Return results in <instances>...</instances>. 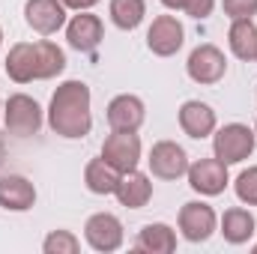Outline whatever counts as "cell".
<instances>
[{
  "mask_svg": "<svg viewBox=\"0 0 257 254\" xmlns=\"http://www.w3.org/2000/svg\"><path fill=\"white\" fill-rule=\"evenodd\" d=\"M48 126L60 138H84L93 129L90 114V87L84 81H63L48 105Z\"/></svg>",
  "mask_w": 257,
  "mask_h": 254,
  "instance_id": "1",
  "label": "cell"
},
{
  "mask_svg": "<svg viewBox=\"0 0 257 254\" xmlns=\"http://www.w3.org/2000/svg\"><path fill=\"white\" fill-rule=\"evenodd\" d=\"M257 135L254 129L242 126V123H227L218 132H212V156L224 165H239L254 153Z\"/></svg>",
  "mask_w": 257,
  "mask_h": 254,
  "instance_id": "2",
  "label": "cell"
},
{
  "mask_svg": "<svg viewBox=\"0 0 257 254\" xmlns=\"http://www.w3.org/2000/svg\"><path fill=\"white\" fill-rule=\"evenodd\" d=\"M3 126L9 135L18 138H30L42 129V108L36 99H30L27 93H15L6 99L3 105Z\"/></svg>",
  "mask_w": 257,
  "mask_h": 254,
  "instance_id": "3",
  "label": "cell"
},
{
  "mask_svg": "<svg viewBox=\"0 0 257 254\" xmlns=\"http://www.w3.org/2000/svg\"><path fill=\"white\" fill-rule=\"evenodd\" d=\"M177 224H180L183 239H189V242H206V239L215 233V227H218V215H215V209H212L209 203H203V200H189V203L180 206Z\"/></svg>",
  "mask_w": 257,
  "mask_h": 254,
  "instance_id": "4",
  "label": "cell"
},
{
  "mask_svg": "<svg viewBox=\"0 0 257 254\" xmlns=\"http://www.w3.org/2000/svg\"><path fill=\"white\" fill-rule=\"evenodd\" d=\"M102 159L120 174L135 171L138 162H141V138H138V132H114L111 129V135L102 144Z\"/></svg>",
  "mask_w": 257,
  "mask_h": 254,
  "instance_id": "5",
  "label": "cell"
},
{
  "mask_svg": "<svg viewBox=\"0 0 257 254\" xmlns=\"http://www.w3.org/2000/svg\"><path fill=\"white\" fill-rule=\"evenodd\" d=\"M84 239L93 251L111 254L123 245V221L111 212H96L84 224Z\"/></svg>",
  "mask_w": 257,
  "mask_h": 254,
  "instance_id": "6",
  "label": "cell"
},
{
  "mask_svg": "<svg viewBox=\"0 0 257 254\" xmlns=\"http://www.w3.org/2000/svg\"><path fill=\"white\" fill-rule=\"evenodd\" d=\"M186 72L194 84H203V87H212L224 78L227 72V57L221 48L215 45H197L192 54H189V63H186Z\"/></svg>",
  "mask_w": 257,
  "mask_h": 254,
  "instance_id": "7",
  "label": "cell"
},
{
  "mask_svg": "<svg viewBox=\"0 0 257 254\" xmlns=\"http://www.w3.org/2000/svg\"><path fill=\"white\" fill-rule=\"evenodd\" d=\"M150 171L156 180H180L189 174V153L177 141H159L150 150Z\"/></svg>",
  "mask_w": 257,
  "mask_h": 254,
  "instance_id": "8",
  "label": "cell"
},
{
  "mask_svg": "<svg viewBox=\"0 0 257 254\" xmlns=\"http://www.w3.org/2000/svg\"><path fill=\"white\" fill-rule=\"evenodd\" d=\"M186 42V30L177 21V15H159L153 18L150 30H147V48L156 57H174Z\"/></svg>",
  "mask_w": 257,
  "mask_h": 254,
  "instance_id": "9",
  "label": "cell"
},
{
  "mask_svg": "<svg viewBox=\"0 0 257 254\" xmlns=\"http://www.w3.org/2000/svg\"><path fill=\"white\" fill-rule=\"evenodd\" d=\"M189 186L192 191L197 194H203V197H215V194H221V191L227 189V183H230V177H227V165L224 162H218L215 156L212 159H197L194 165H189Z\"/></svg>",
  "mask_w": 257,
  "mask_h": 254,
  "instance_id": "10",
  "label": "cell"
},
{
  "mask_svg": "<svg viewBox=\"0 0 257 254\" xmlns=\"http://www.w3.org/2000/svg\"><path fill=\"white\" fill-rule=\"evenodd\" d=\"M66 39H69V45H72L75 51L90 54V51H96L99 42L105 39V24H102L99 15H93L90 9H84V12H78V15L66 24Z\"/></svg>",
  "mask_w": 257,
  "mask_h": 254,
  "instance_id": "11",
  "label": "cell"
},
{
  "mask_svg": "<svg viewBox=\"0 0 257 254\" xmlns=\"http://www.w3.org/2000/svg\"><path fill=\"white\" fill-rule=\"evenodd\" d=\"M24 21L39 36H51L66 24L63 0H27L24 3Z\"/></svg>",
  "mask_w": 257,
  "mask_h": 254,
  "instance_id": "12",
  "label": "cell"
},
{
  "mask_svg": "<svg viewBox=\"0 0 257 254\" xmlns=\"http://www.w3.org/2000/svg\"><path fill=\"white\" fill-rule=\"evenodd\" d=\"M147 120V108L138 96L120 93L108 102V126L114 132H138Z\"/></svg>",
  "mask_w": 257,
  "mask_h": 254,
  "instance_id": "13",
  "label": "cell"
},
{
  "mask_svg": "<svg viewBox=\"0 0 257 254\" xmlns=\"http://www.w3.org/2000/svg\"><path fill=\"white\" fill-rule=\"evenodd\" d=\"M177 120H180V129H183L189 138H194V141L209 138V135L215 132V111H212L206 102H200V99L183 102Z\"/></svg>",
  "mask_w": 257,
  "mask_h": 254,
  "instance_id": "14",
  "label": "cell"
},
{
  "mask_svg": "<svg viewBox=\"0 0 257 254\" xmlns=\"http://www.w3.org/2000/svg\"><path fill=\"white\" fill-rule=\"evenodd\" d=\"M36 203V189L27 177L21 174H6L0 177V206L9 212H27Z\"/></svg>",
  "mask_w": 257,
  "mask_h": 254,
  "instance_id": "15",
  "label": "cell"
},
{
  "mask_svg": "<svg viewBox=\"0 0 257 254\" xmlns=\"http://www.w3.org/2000/svg\"><path fill=\"white\" fill-rule=\"evenodd\" d=\"M6 75L15 84H30L39 81V69H36V45L33 42H15L6 54Z\"/></svg>",
  "mask_w": 257,
  "mask_h": 254,
  "instance_id": "16",
  "label": "cell"
},
{
  "mask_svg": "<svg viewBox=\"0 0 257 254\" xmlns=\"http://www.w3.org/2000/svg\"><path fill=\"white\" fill-rule=\"evenodd\" d=\"M114 194H117L120 206H126V209H141V206H147L150 197H153V183H150L147 174H141V171L135 168V171H128V174L120 177V186H117Z\"/></svg>",
  "mask_w": 257,
  "mask_h": 254,
  "instance_id": "17",
  "label": "cell"
},
{
  "mask_svg": "<svg viewBox=\"0 0 257 254\" xmlns=\"http://www.w3.org/2000/svg\"><path fill=\"white\" fill-rule=\"evenodd\" d=\"M254 230H257L254 215H251L248 209H242V206H230V209L221 215V236H224V242H230V245H245V242L254 236Z\"/></svg>",
  "mask_w": 257,
  "mask_h": 254,
  "instance_id": "18",
  "label": "cell"
},
{
  "mask_svg": "<svg viewBox=\"0 0 257 254\" xmlns=\"http://www.w3.org/2000/svg\"><path fill=\"white\" fill-rule=\"evenodd\" d=\"M135 248H138V251H150V254H171V251H177V233H174V227H168L165 221L144 224L141 233H138Z\"/></svg>",
  "mask_w": 257,
  "mask_h": 254,
  "instance_id": "19",
  "label": "cell"
},
{
  "mask_svg": "<svg viewBox=\"0 0 257 254\" xmlns=\"http://www.w3.org/2000/svg\"><path fill=\"white\" fill-rule=\"evenodd\" d=\"M120 171H114L102 156L99 159H90L87 168H84V186L93 191V194H114L120 186Z\"/></svg>",
  "mask_w": 257,
  "mask_h": 254,
  "instance_id": "20",
  "label": "cell"
},
{
  "mask_svg": "<svg viewBox=\"0 0 257 254\" xmlns=\"http://www.w3.org/2000/svg\"><path fill=\"white\" fill-rule=\"evenodd\" d=\"M227 42H230L233 57H239V60H254L257 57V24L251 18H236V21L230 24Z\"/></svg>",
  "mask_w": 257,
  "mask_h": 254,
  "instance_id": "21",
  "label": "cell"
},
{
  "mask_svg": "<svg viewBox=\"0 0 257 254\" xmlns=\"http://www.w3.org/2000/svg\"><path fill=\"white\" fill-rule=\"evenodd\" d=\"M36 45V69H39V81H48V78H57L66 69V54L60 45L48 42V39H39L33 42Z\"/></svg>",
  "mask_w": 257,
  "mask_h": 254,
  "instance_id": "22",
  "label": "cell"
},
{
  "mask_svg": "<svg viewBox=\"0 0 257 254\" xmlns=\"http://www.w3.org/2000/svg\"><path fill=\"white\" fill-rule=\"evenodd\" d=\"M108 12L120 30H135V27H141V21L147 15V0H111Z\"/></svg>",
  "mask_w": 257,
  "mask_h": 254,
  "instance_id": "23",
  "label": "cell"
},
{
  "mask_svg": "<svg viewBox=\"0 0 257 254\" xmlns=\"http://www.w3.org/2000/svg\"><path fill=\"white\" fill-rule=\"evenodd\" d=\"M42 251L45 254H78L81 251V242L72 230H51L42 242Z\"/></svg>",
  "mask_w": 257,
  "mask_h": 254,
  "instance_id": "24",
  "label": "cell"
},
{
  "mask_svg": "<svg viewBox=\"0 0 257 254\" xmlns=\"http://www.w3.org/2000/svg\"><path fill=\"white\" fill-rule=\"evenodd\" d=\"M233 191H236V197H239L242 203L257 206V168H245V171L236 177Z\"/></svg>",
  "mask_w": 257,
  "mask_h": 254,
  "instance_id": "25",
  "label": "cell"
},
{
  "mask_svg": "<svg viewBox=\"0 0 257 254\" xmlns=\"http://www.w3.org/2000/svg\"><path fill=\"white\" fill-rule=\"evenodd\" d=\"M221 6H224V15L230 21H236V18H254L257 15V0H221Z\"/></svg>",
  "mask_w": 257,
  "mask_h": 254,
  "instance_id": "26",
  "label": "cell"
},
{
  "mask_svg": "<svg viewBox=\"0 0 257 254\" xmlns=\"http://www.w3.org/2000/svg\"><path fill=\"white\" fill-rule=\"evenodd\" d=\"M212 9H215V0H186V6H183V12L192 15V18H197V21L209 18Z\"/></svg>",
  "mask_w": 257,
  "mask_h": 254,
  "instance_id": "27",
  "label": "cell"
},
{
  "mask_svg": "<svg viewBox=\"0 0 257 254\" xmlns=\"http://www.w3.org/2000/svg\"><path fill=\"white\" fill-rule=\"evenodd\" d=\"M99 0H63L66 9H75V12H84V9H93Z\"/></svg>",
  "mask_w": 257,
  "mask_h": 254,
  "instance_id": "28",
  "label": "cell"
},
{
  "mask_svg": "<svg viewBox=\"0 0 257 254\" xmlns=\"http://www.w3.org/2000/svg\"><path fill=\"white\" fill-rule=\"evenodd\" d=\"M162 6H168V9H183L186 0H162Z\"/></svg>",
  "mask_w": 257,
  "mask_h": 254,
  "instance_id": "29",
  "label": "cell"
},
{
  "mask_svg": "<svg viewBox=\"0 0 257 254\" xmlns=\"http://www.w3.org/2000/svg\"><path fill=\"white\" fill-rule=\"evenodd\" d=\"M3 162H6V147H3V141H0V168H3Z\"/></svg>",
  "mask_w": 257,
  "mask_h": 254,
  "instance_id": "30",
  "label": "cell"
},
{
  "mask_svg": "<svg viewBox=\"0 0 257 254\" xmlns=\"http://www.w3.org/2000/svg\"><path fill=\"white\" fill-rule=\"evenodd\" d=\"M0 45H3V27H0Z\"/></svg>",
  "mask_w": 257,
  "mask_h": 254,
  "instance_id": "31",
  "label": "cell"
},
{
  "mask_svg": "<svg viewBox=\"0 0 257 254\" xmlns=\"http://www.w3.org/2000/svg\"><path fill=\"white\" fill-rule=\"evenodd\" d=\"M254 135H257V123H254Z\"/></svg>",
  "mask_w": 257,
  "mask_h": 254,
  "instance_id": "32",
  "label": "cell"
},
{
  "mask_svg": "<svg viewBox=\"0 0 257 254\" xmlns=\"http://www.w3.org/2000/svg\"><path fill=\"white\" fill-rule=\"evenodd\" d=\"M254 251H257V245H254Z\"/></svg>",
  "mask_w": 257,
  "mask_h": 254,
  "instance_id": "33",
  "label": "cell"
},
{
  "mask_svg": "<svg viewBox=\"0 0 257 254\" xmlns=\"http://www.w3.org/2000/svg\"><path fill=\"white\" fill-rule=\"evenodd\" d=\"M254 60H257V57H254Z\"/></svg>",
  "mask_w": 257,
  "mask_h": 254,
  "instance_id": "34",
  "label": "cell"
}]
</instances>
